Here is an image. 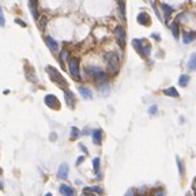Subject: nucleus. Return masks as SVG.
Masks as SVG:
<instances>
[{"label": "nucleus", "instance_id": "bb28decb", "mask_svg": "<svg viewBox=\"0 0 196 196\" xmlns=\"http://www.w3.org/2000/svg\"><path fill=\"white\" fill-rule=\"evenodd\" d=\"M98 90H99V93H102L104 95H106L108 93H109L110 87H109V84H108V83H104V84H101V86H99Z\"/></svg>", "mask_w": 196, "mask_h": 196}, {"label": "nucleus", "instance_id": "2f4dec72", "mask_svg": "<svg viewBox=\"0 0 196 196\" xmlns=\"http://www.w3.org/2000/svg\"><path fill=\"white\" fill-rule=\"evenodd\" d=\"M91 189H90V187H84V188H83V194L84 195H86V196H94V195H93L91 194Z\"/></svg>", "mask_w": 196, "mask_h": 196}, {"label": "nucleus", "instance_id": "423d86ee", "mask_svg": "<svg viewBox=\"0 0 196 196\" xmlns=\"http://www.w3.org/2000/svg\"><path fill=\"white\" fill-rule=\"evenodd\" d=\"M68 68H69L71 75L74 77V79L79 80V79H80V72H79V60L78 59H71L69 60V64H68Z\"/></svg>", "mask_w": 196, "mask_h": 196}, {"label": "nucleus", "instance_id": "72a5a7b5", "mask_svg": "<svg viewBox=\"0 0 196 196\" xmlns=\"http://www.w3.org/2000/svg\"><path fill=\"white\" fill-rule=\"evenodd\" d=\"M125 196H136V191H135V189H128V192H127V195H125Z\"/></svg>", "mask_w": 196, "mask_h": 196}, {"label": "nucleus", "instance_id": "6e6552de", "mask_svg": "<svg viewBox=\"0 0 196 196\" xmlns=\"http://www.w3.org/2000/svg\"><path fill=\"white\" fill-rule=\"evenodd\" d=\"M57 177H59L60 180H67V178H68V165H67V163H61L59 166Z\"/></svg>", "mask_w": 196, "mask_h": 196}, {"label": "nucleus", "instance_id": "c9c22d12", "mask_svg": "<svg viewBox=\"0 0 196 196\" xmlns=\"http://www.w3.org/2000/svg\"><path fill=\"white\" fill-rule=\"evenodd\" d=\"M79 147L82 148V151H83L84 154H87V153H89V150H87V148L84 147V144H82V143H79Z\"/></svg>", "mask_w": 196, "mask_h": 196}, {"label": "nucleus", "instance_id": "f704fd0d", "mask_svg": "<svg viewBox=\"0 0 196 196\" xmlns=\"http://www.w3.org/2000/svg\"><path fill=\"white\" fill-rule=\"evenodd\" d=\"M15 22L18 23L19 26H23V27H26V23L23 22V20H20V19H18V18H16V19H15Z\"/></svg>", "mask_w": 196, "mask_h": 196}, {"label": "nucleus", "instance_id": "58836bf2", "mask_svg": "<svg viewBox=\"0 0 196 196\" xmlns=\"http://www.w3.org/2000/svg\"><path fill=\"white\" fill-rule=\"evenodd\" d=\"M82 134H83V135H87V134H89V130H83V132Z\"/></svg>", "mask_w": 196, "mask_h": 196}, {"label": "nucleus", "instance_id": "dca6fc26", "mask_svg": "<svg viewBox=\"0 0 196 196\" xmlns=\"http://www.w3.org/2000/svg\"><path fill=\"white\" fill-rule=\"evenodd\" d=\"M187 67H188V69H191V71H196V53H194L189 57Z\"/></svg>", "mask_w": 196, "mask_h": 196}, {"label": "nucleus", "instance_id": "b1692460", "mask_svg": "<svg viewBox=\"0 0 196 196\" xmlns=\"http://www.w3.org/2000/svg\"><path fill=\"white\" fill-rule=\"evenodd\" d=\"M188 83H189V75H181L180 79H178V84L181 87H185Z\"/></svg>", "mask_w": 196, "mask_h": 196}, {"label": "nucleus", "instance_id": "412c9836", "mask_svg": "<svg viewBox=\"0 0 196 196\" xmlns=\"http://www.w3.org/2000/svg\"><path fill=\"white\" fill-rule=\"evenodd\" d=\"M119 10H120V16L123 20H125V2L124 0H119Z\"/></svg>", "mask_w": 196, "mask_h": 196}, {"label": "nucleus", "instance_id": "7ed1b4c3", "mask_svg": "<svg viewBox=\"0 0 196 196\" xmlns=\"http://www.w3.org/2000/svg\"><path fill=\"white\" fill-rule=\"evenodd\" d=\"M46 71H48L49 77H51V79L55 82V83L59 84L60 87H63V89L67 90V82H66V79L63 78V75H61L56 68H53V67L48 66V67H46Z\"/></svg>", "mask_w": 196, "mask_h": 196}, {"label": "nucleus", "instance_id": "20e7f679", "mask_svg": "<svg viewBox=\"0 0 196 196\" xmlns=\"http://www.w3.org/2000/svg\"><path fill=\"white\" fill-rule=\"evenodd\" d=\"M115 37L116 40H117V44L121 48H124L125 46V42H127V34H125V30L123 26H117V27L115 29Z\"/></svg>", "mask_w": 196, "mask_h": 196}, {"label": "nucleus", "instance_id": "e433bc0d", "mask_svg": "<svg viewBox=\"0 0 196 196\" xmlns=\"http://www.w3.org/2000/svg\"><path fill=\"white\" fill-rule=\"evenodd\" d=\"M84 161V157L83 155H80V157H78V159H77V165H80L82 162Z\"/></svg>", "mask_w": 196, "mask_h": 196}, {"label": "nucleus", "instance_id": "a19ab883", "mask_svg": "<svg viewBox=\"0 0 196 196\" xmlns=\"http://www.w3.org/2000/svg\"><path fill=\"white\" fill-rule=\"evenodd\" d=\"M195 196H196V191H195Z\"/></svg>", "mask_w": 196, "mask_h": 196}, {"label": "nucleus", "instance_id": "393cba45", "mask_svg": "<svg viewBox=\"0 0 196 196\" xmlns=\"http://www.w3.org/2000/svg\"><path fill=\"white\" fill-rule=\"evenodd\" d=\"M79 135H80V131H79L77 127H72L71 128V135H69V139H71V140H77Z\"/></svg>", "mask_w": 196, "mask_h": 196}, {"label": "nucleus", "instance_id": "cd10ccee", "mask_svg": "<svg viewBox=\"0 0 196 196\" xmlns=\"http://www.w3.org/2000/svg\"><path fill=\"white\" fill-rule=\"evenodd\" d=\"M151 195L153 196H166V191L162 188H158V189H154Z\"/></svg>", "mask_w": 196, "mask_h": 196}, {"label": "nucleus", "instance_id": "c85d7f7f", "mask_svg": "<svg viewBox=\"0 0 196 196\" xmlns=\"http://www.w3.org/2000/svg\"><path fill=\"white\" fill-rule=\"evenodd\" d=\"M93 168H94V172L98 174V172H99V158H94L93 159Z\"/></svg>", "mask_w": 196, "mask_h": 196}, {"label": "nucleus", "instance_id": "c756f323", "mask_svg": "<svg viewBox=\"0 0 196 196\" xmlns=\"http://www.w3.org/2000/svg\"><path fill=\"white\" fill-rule=\"evenodd\" d=\"M90 189H91L93 192H95V194H97V195H102V194H104V189H102L101 187H98V185L90 187Z\"/></svg>", "mask_w": 196, "mask_h": 196}, {"label": "nucleus", "instance_id": "ddd939ff", "mask_svg": "<svg viewBox=\"0 0 196 196\" xmlns=\"http://www.w3.org/2000/svg\"><path fill=\"white\" fill-rule=\"evenodd\" d=\"M78 90H79V93H80V95H82L83 98H86V99H91V98H93V93H91V90H90L89 87L80 86Z\"/></svg>", "mask_w": 196, "mask_h": 196}, {"label": "nucleus", "instance_id": "f257e3e1", "mask_svg": "<svg viewBox=\"0 0 196 196\" xmlns=\"http://www.w3.org/2000/svg\"><path fill=\"white\" fill-rule=\"evenodd\" d=\"M105 61L108 64V68L112 74H117L120 69V59L116 52H108L105 53Z\"/></svg>", "mask_w": 196, "mask_h": 196}, {"label": "nucleus", "instance_id": "aec40b11", "mask_svg": "<svg viewBox=\"0 0 196 196\" xmlns=\"http://www.w3.org/2000/svg\"><path fill=\"white\" fill-rule=\"evenodd\" d=\"M68 56H69V51L68 49H63L61 51V53H60V63H61V66H66V60L68 59Z\"/></svg>", "mask_w": 196, "mask_h": 196}, {"label": "nucleus", "instance_id": "4be33fe9", "mask_svg": "<svg viewBox=\"0 0 196 196\" xmlns=\"http://www.w3.org/2000/svg\"><path fill=\"white\" fill-rule=\"evenodd\" d=\"M161 7H162L163 12H165V19H169V16H170V15H172V12H173L172 7H170V5H168V4H165V3H163V4L161 5Z\"/></svg>", "mask_w": 196, "mask_h": 196}, {"label": "nucleus", "instance_id": "ea45409f", "mask_svg": "<svg viewBox=\"0 0 196 196\" xmlns=\"http://www.w3.org/2000/svg\"><path fill=\"white\" fill-rule=\"evenodd\" d=\"M45 196H52V194H49V192H48V194H45Z\"/></svg>", "mask_w": 196, "mask_h": 196}, {"label": "nucleus", "instance_id": "9d476101", "mask_svg": "<svg viewBox=\"0 0 196 196\" xmlns=\"http://www.w3.org/2000/svg\"><path fill=\"white\" fill-rule=\"evenodd\" d=\"M59 191L63 196H75V191L69 185H67V184H61Z\"/></svg>", "mask_w": 196, "mask_h": 196}, {"label": "nucleus", "instance_id": "473e14b6", "mask_svg": "<svg viewBox=\"0 0 196 196\" xmlns=\"http://www.w3.org/2000/svg\"><path fill=\"white\" fill-rule=\"evenodd\" d=\"M0 25L4 26L5 25V19H4V12L3 11H0Z\"/></svg>", "mask_w": 196, "mask_h": 196}, {"label": "nucleus", "instance_id": "6ab92c4d", "mask_svg": "<svg viewBox=\"0 0 196 196\" xmlns=\"http://www.w3.org/2000/svg\"><path fill=\"white\" fill-rule=\"evenodd\" d=\"M101 137H102L101 131L99 130L93 131V142H94V144H99V143H101Z\"/></svg>", "mask_w": 196, "mask_h": 196}, {"label": "nucleus", "instance_id": "a211bd4d", "mask_svg": "<svg viewBox=\"0 0 196 196\" xmlns=\"http://www.w3.org/2000/svg\"><path fill=\"white\" fill-rule=\"evenodd\" d=\"M176 162H177V166H178V173H180V176H184V174H185V166H184V162L181 161L180 157H176Z\"/></svg>", "mask_w": 196, "mask_h": 196}, {"label": "nucleus", "instance_id": "4c0bfd02", "mask_svg": "<svg viewBox=\"0 0 196 196\" xmlns=\"http://www.w3.org/2000/svg\"><path fill=\"white\" fill-rule=\"evenodd\" d=\"M192 188H194L195 191H196V178H195V180H194V183H192Z\"/></svg>", "mask_w": 196, "mask_h": 196}, {"label": "nucleus", "instance_id": "7c9ffc66", "mask_svg": "<svg viewBox=\"0 0 196 196\" xmlns=\"http://www.w3.org/2000/svg\"><path fill=\"white\" fill-rule=\"evenodd\" d=\"M157 113H158V106L157 105H151L150 109H148V115L154 116V115H157Z\"/></svg>", "mask_w": 196, "mask_h": 196}, {"label": "nucleus", "instance_id": "2eb2a0df", "mask_svg": "<svg viewBox=\"0 0 196 196\" xmlns=\"http://www.w3.org/2000/svg\"><path fill=\"white\" fill-rule=\"evenodd\" d=\"M195 38H196V33H195V31H189V33L184 34L183 41H184V44H191Z\"/></svg>", "mask_w": 196, "mask_h": 196}, {"label": "nucleus", "instance_id": "39448f33", "mask_svg": "<svg viewBox=\"0 0 196 196\" xmlns=\"http://www.w3.org/2000/svg\"><path fill=\"white\" fill-rule=\"evenodd\" d=\"M44 102H45V105L48 108H51V109H60V102L59 99H57L56 95L53 94H48L45 95V98H44Z\"/></svg>", "mask_w": 196, "mask_h": 196}, {"label": "nucleus", "instance_id": "f03ea898", "mask_svg": "<svg viewBox=\"0 0 196 196\" xmlns=\"http://www.w3.org/2000/svg\"><path fill=\"white\" fill-rule=\"evenodd\" d=\"M132 45H134V48L136 49L137 53H139L140 56H144V57L150 56L151 46H150V44L146 42V40H137V38H135V40L132 41Z\"/></svg>", "mask_w": 196, "mask_h": 196}, {"label": "nucleus", "instance_id": "a878e982", "mask_svg": "<svg viewBox=\"0 0 196 196\" xmlns=\"http://www.w3.org/2000/svg\"><path fill=\"white\" fill-rule=\"evenodd\" d=\"M172 31H173V37L177 40L178 37H180V29H178L177 22H174L173 25H172Z\"/></svg>", "mask_w": 196, "mask_h": 196}, {"label": "nucleus", "instance_id": "0eeeda50", "mask_svg": "<svg viewBox=\"0 0 196 196\" xmlns=\"http://www.w3.org/2000/svg\"><path fill=\"white\" fill-rule=\"evenodd\" d=\"M64 98H66V104L69 109H74L75 108V95L71 90H64Z\"/></svg>", "mask_w": 196, "mask_h": 196}, {"label": "nucleus", "instance_id": "1a4fd4ad", "mask_svg": "<svg viewBox=\"0 0 196 196\" xmlns=\"http://www.w3.org/2000/svg\"><path fill=\"white\" fill-rule=\"evenodd\" d=\"M45 42H46V45H48V48L51 49L52 52H55V53H56V52L59 51V44H57V41H56V40H53V38H52V37L46 36V37H45Z\"/></svg>", "mask_w": 196, "mask_h": 196}, {"label": "nucleus", "instance_id": "9b49d317", "mask_svg": "<svg viewBox=\"0 0 196 196\" xmlns=\"http://www.w3.org/2000/svg\"><path fill=\"white\" fill-rule=\"evenodd\" d=\"M137 22H139L140 25L148 26L151 23V19H150V16H148L147 12H140L139 15H137Z\"/></svg>", "mask_w": 196, "mask_h": 196}, {"label": "nucleus", "instance_id": "f8f14e48", "mask_svg": "<svg viewBox=\"0 0 196 196\" xmlns=\"http://www.w3.org/2000/svg\"><path fill=\"white\" fill-rule=\"evenodd\" d=\"M94 80L97 82V83L101 86V84H104V83H108V74H105L104 71H101V72H98L97 75H94Z\"/></svg>", "mask_w": 196, "mask_h": 196}, {"label": "nucleus", "instance_id": "f3484780", "mask_svg": "<svg viewBox=\"0 0 196 196\" xmlns=\"http://www.w3.org/2000/svg\"><path fill=\"white\" fill-rule=\"evenodd\" d=\"M163 94L168 95V97H174V98L178 97V91L176 90V87H169V89L163 90Z\"/></svg>", "mask_w": 196, "mask_h": 196}, {"label": "nucleus", "instance_id": "5701e85b", "mask_svg": "<svg viewBox=\"0 0 196 196\" xmlns=\"http://www.w3.org/2000/svg\"><path fill=\"white\" fill-rule=\"evenodd\" d=\"M102 69L99 68V67H97V66H89L87 67V72H89L91 77H94V75H97L98 72H101Z\"/></svg>", "mask_w": 196, "mask_h": 196}, {"label": "nucleus", "instance_id": "4468645a", "mask_svg": "<svg viewBox=\"0 0 196 196\" xmlns=\"http://www.w3.org/2000/svg\"><path fill=\"white\" fill-rule=\"evenodd\" d=\"M30 10L34 19H38V10H37V0H30Z\"/></svg>", "mask_w": 196, "mask_h": 196}]
</instances>
